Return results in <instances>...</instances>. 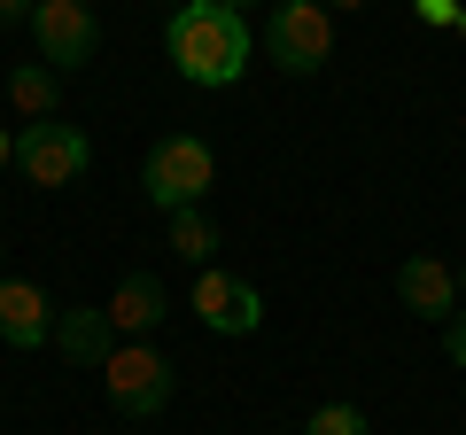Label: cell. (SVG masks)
<instances>
[{
  "label": "cell",
  "mask_w": 466,
  "mask_h": 435,
  "mask_svg": "<svg viewBox=\"0 0 466 435\" xmlns=\"http://www.w3.org/2000/svg\"><path fill=\"white\" fill-rule=\"evenodd\" d=\"M303 435H366V412H358V404H319Z\"/></svg>",
  "instance_id": "14"
},
{
  "label": "cell",
  "mask_w": 466,
  "mask_h": 435,
  "mask_svg": "<svg viewBox=\"0 0 466 435\" xmlns=\"http://www.w3.org/2000/svg\"><path fill=\"white\" fill-rule=\"evenodd\" d=\"M443 358H451V366H466V311L443 327Z\"/></svg>",
  "instance_id": "16"
},
{
  "label": "cell",
  "mask_w": 466,
  "mask_h": 435,
  "mask_svg": "<svg viewBox=\"0 0 466 435\" xmlns=\"http://www.w3.org/2000/svg\"><path fill=\"white\" fill-rule=\"evenodd\" d=\"M32 39H39V63L47 70H86L101 55V16L86 0H39L32 8Z\"/></svg>",
  "instance_id": "6"
},
{
  "label": "cell",
  "mask_w": 466,
  "mask_h": 435,
  "mask_svg": "<svg viewBox=\"0 0 466 435\" xmlns=\"http://www.w3.org/2000/svg\"><path fill=\"white\" fill-rule=\"evenodd\" d=\"M459 39H466V8H459Z\"/></svg>",
  "instance_id": "21"
},
{
  "label": "cell",
  "mask_w": 466,
  "mask_h": 435,
  "mask_svg": "<svg viewBox=\"0 0 466 435\" xmlns=\"http://www.w3.org/2000/svg\"><path fill=\"white\" fill-rule=\"evenodd\" d=\"M412 16L435 24V32H459V0H412Z\"/></svg>",
  "instance_id": "15"
},
{
  "label": "cell",
  "mask_w": 466,
  "mask_h": 435,
  "mask_svg": "<svg viewBox=\"0 0 466 435\" xmlns=\"http://www.w3.org/2000/svg\"><path fill=\"white\" fill-rule=\"evenodd\" d=\"M459 311H466V257H459Z\"/></svg>",
  "instance_id": "20"
},
{
  "label": "cell",
  "mask_w": 466,
  "mask_h": 435,
  "mask_svg": "<svg viewBox=\"0 0 466 435\" xmlns=\"http://www.w3.org/2000/svg\"><path fill=\"white\" fill-rule=\"evenodd\" d=\"M195 319L210 327V335H257V327H265V296H257L241 272L202 265L195 272Z\"/></svg>",
  "instance_id": "7"
},
{
  "label": "cell",
  "mask_w": 466,
  "mask_h": 435,
  "mask_svg": "<svg viewBox=\"0 0 466 435\" xmlns=\"http://www.w3.org/2000/svg\"><path fill=\"white\" fill-rule=\"evenodd\" d=\"M8 101H16V117H24V125L55 117V109H63V70H47V63H16V70H8Z\"/></svg>",
  "instance_id": "12"
},
{
  "label": "cell",
  "mask_w": 466,
  "mask_h": 435,
  "mask_svg": "<svg viewBox=\"0 0 466 435\" xmlns=\"http://www.w3.org/2000/svg\"><path fill=\"white\" fill-rule=\"evenodd\" d=\"M0 342L8 350H47L55 342V303L32 280H0Z\"/></svg>",
  "instance_id": "10"
},
{
  "label": "cell",
  "mask_w": 466,
  "mask_h": 435,
  "mask_svg": "<svg viewBox=\"0 0 466 435\" xmlns=\"http://www.w3.org/2000/svg\"><path fill=\"white\" fill-rule=\"evenodd\" d=\"M86 164H94V140L78 133V125H63V117H39V125H16V171H24V187H78L86 179Z\"/></svg>",
  "instance_id": "5"
},
{
  "label": "cell",
  "mask_w": 466,
  "mask_h": 435,
  "mask_svg": "<svg viewBox=\"0 0 466 435\" xmlns=\"http://www.w3.org/2000/svg\"><path fill=\"white\" fill-rule=\"evenodd\" d=\"M101 311H109V327H116V335L148 342L156 327H164V319H171V288L156 280V272H125V280L109 288V303H101Z\"/></svg>",
  "instance_id": "9"
},
{
  "label": "cell",
  "mask_w": 466,
  "mask_h": 435,
  "mask_svg": "<svg viewBox=\"0 0 466 435\" xmlns=\"http://www.w3.org/2000/svg\"><path fill=\"white\" fill-rule=\"evenodd\" d=\"M164 8H187V0H164Z\"/></svg>",
  "instance_id": "23"
},
{
  "label": "cell",
  "mask_w": 466,
  "mask_h": 435,
  "mask_svg": "<svg viewBox=\"0 0 466 435\" xmlns=\"http://www.w3.org/2000/svg\"><path fill=\"white\" fill-rule=\"evenodd\" d=\"M164 55H171V70H179L187 86L218 94V86H241L257 39H249V24H241V8H226V0H187L164 24Z\"/></svg>",
  "instance_id": "1"
},
{
  "label": "cell",
  "mask_w": 466,
  "mask_h": 435,
  "mask_svg": "<svg viewBox=\"0 0 466 435\" xmlns=\"http://www.w3.org/2000/svg\"><path fill=\"white\" fill-rule=\"evenodd\" d=\"M101 389H109V404L125 420H156L171 404V389H179V373H171V358L156 342H116L109 366H101Z\"/></svg>",
  "instance_id": "4"
},
{
  "label": "cell",
  "mask_w": 466,
  "mask_h": 435,
  "mask_svg": "<svg viewBox=\"0 0 466 435\" xmlns=\"http://www.w3.org/2000/svg\"><path fill=\"white\" fill-rule=\"evenodd\" d=\"M171 257L179 265H210L218 257V226H210V210H171Z\"/></svg>",
  "instance_id": "13"
},
{
  "label": "cell",
  "mask_w": 466,
  "mask_h": 435,
  "mask_svg": "<svg viewBox=\"0 0 466 435\" xmlns=\"http://www.w3.org/2000/svg\"><path fill=\"white\" fill-rule=\"evenodd\" d=\"M226 8H249V0H226Z\"/></svg>",
  "instance_id": "22"
},
{
  "label": "cell",
  "mask_w": 466,
  "mask_h": 435,
  "mask_svg": "<svg viewBox=\"0 0 466 435\" xmlns=\"http://www.w3.org/2000/svg\"><path fill=\"white\" fill-rule=\"evenodd\" d=\"M32 8L39 0H0V32H8V24H32Z\"/></svg>",
  "instance_id": "17"
},
{
  "label": "cell",
  "mask_w": 466,
  "mask_h": 435,
  "mask_svg": "<svg viewBox=\"0 0 466 435\" xmlns=\"http://www.w3.org/2000/svg\"><path fill=\"white\" fill-rule=\"evenodd\" d=\"M210 187H218V156H210V140H195V133L156 140L148 164H140V195H148L164 218H171V210H202Z\"/></svg>",
  "instance_id": "2"
},
{
  "label": "cell",
  "mask_w": 466,
  "mask_h": 435,
  "mask_svg": "<svg viewBox=\"0 0 466 435\" xmlns=\"http://www.w3.org/2000/svg\"><path fill=\"white\" fill-rule=\"evenodd\" d=\"M265 55L288 70V78H319V70L334 63V16L319 8V0H272Z\"/></svg>",
  "instance_id": "3"
},
{
  "label": "cell",
  "mask_w": 466,
  "mask_h": 435,
  "mask_svg": "<svg viewBox=\"0 0 466 435\" xmlns=\"http://www.w3.org/2000/svg\"><path fill=\"white\" fill-rule=\"evenodd\" d=\"M16 164V133H8V125H0V171Z\"/></svg>",
  "instance_id": "19"
},
{
  "label": "cell",
  "mask_w": 466,
  "mask_h": 435,
  "mask_svg": "<svg viewBox=\"0 0 466 435\" xmlns=\"http://www.w3.org/2000/svg\"><path fill=\"white\" fill-rule=\"evenodd\" d=\"M397 303L420 327H451V319H459V272L435 265V257H412V265L397 272Z\"/></svg>",
  "instance_id": "8"
},
{
  "label": "cell",
  "mask_w": 466,
  "mask_h": 435,
  "mask_svg": "<svg viewBox=\"0 0 466 435\" xmlns=\"http://www.w3.org/2000/svg\"><path fill=\"white\" fill-rule=\"evenodd\" d=\"M55 350L70 358V366H109V350H116V327H109V311L101 303H70V311H55Z\"/></svg>",
  "instance_id": "11"
},
{
  "label": "cell",
  "mask_w": 466,
  "mask_h": 435,
  "mask_svg": "<svg viewBox=\"0 0 466 435\" xmlns=\"http://www.w3.org/2000/svg\"><path fill=\"white\" fill-rule=\"evenodd\" d=\"M319 8H327V16H358V8H366V0H319Z\"/></svg>",
  "instance_id": "18"
}]
</instances>
